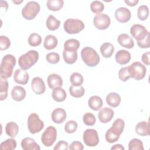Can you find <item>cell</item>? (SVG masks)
<instances>
[{
  "instance_id": "cell-1",
  "label": "cell",
  "mask_w": 150,
  "mask_h": 150,
  "mask_svg": "<svg viewBox=\"0 0 150 150\" xmlns=\"http://www.w3.org/2000/svg\"><path fill=\"white\" fill-rule=\"evenodd\" d=\"M16 64V58L12 54L4 56L1 63V77L5 79L11 77L13 73V69Z\"/></svg>"
},
{
  "instance_id": "cell-2",
  "label": "cell",
  "mask_w": 150,
  "mask_h": 150,
  "mask_svg": "<svg viewBox=\"0 0 150 150\" xmlns=\"http://www.w3.org/2000/svg\"><path fill=\"white\" fill-rule=\"evenodd\" d=\"M81 57L83 62L89 67L96 66L100 60L98 54L91 47H84L81 51Z\"/></svg>"
},
{
  "instance_id": "cell-3",
  "label": "cell",
  "mask_w": 150,
  "mask_h": 150,
  "mask_svg": "<svg viewBox=\"0 0 150 150\" xmlns=\"http://www.w3.org/2000/svg\"><path fill=\"white\" fill-rule=\"evenodd\" d=\"M38 59V52L36 50H31L20 56L18 60V64L22 69L26 70L33 66Z\"/></svg>"
},
{
  "instance_id": "cell-4",
  "label": "cell",
  "mask_w": 150,
  "mask_h": 150,
  "mask_svg": "<svg viewBox=\"0 0 150 150\" xmlns=\"http://www.w3.org/2000/svg\"><path fill=\"white\" fill-rule=\"evenodd\" d=\"M84 22L77 19H67L63 24L65 32L69 34H77L80 32L84 28Z\"/></svg>"
},
{
  "instance_id": "cell-5",
  "label": "cell",
  "mask_w": 150,
  "mask_h": 150,
  "mask_svg": "<svg viewBox=\"0 0 150 150\" xmlns=\"http://www.w3.org/2000/svg\"><path fill=\"white\" fill-rule=\"evenodd\" d=\"M40 9V6L37 2L29 1L22 9V15L26 20H32L36 16Z\"/></svg>"
},
{
  "instance_id": "cell-6",
  "label": "cell",
  "mask_w": 150,
  "mask_h": 150,
  "mask_svg": "<svg viewBox=\"0 0 150 150\" xmlns=\"http://www.w3.org/2000/svg\"><path fill=\"white\" fill-rule=\"evenodd\" d=\"M44 127V122L36 113H32L28 118V128L29 131L35 134L40 132Z\"/></svg>"
},
{
  "instance_id": "cell-7",
  "label": "cell",
  "mask_w": 150,
  "mask_h": 150,
  "mask_svg": "<svg viewBox=\"0 0 150 150\" xmlns=\"http://www.w3.org/2000/svg\"><path fill=\"white\" fill-rule=\"evenodd\" d=\"M57 138V131L54 127L49 126L45 130L41 136L42 143L45 146H51Z\"/></svg>"
},
{
  "instance_id": "cell-8",
  "label": "cell",
  "mask_w": 150,
  "mask_h": 150,
  "mask_svg": "<svg viewBox=\"0 0 150 150\" xmlns=\"http://www.w3.org/2000/svg\"><path fill=\"white\" fill-rule=\"evenodd\" d=\"M131 78L136 80H140L144 79L146 75V67L139 62H135L129 66Z\"/></svg>"
},
{
  "instance_id": "cell-9",
  "label": "cell",
  "mask_w": 150,
  "mask_h": 150,
  "mask_svg": "<svg viewBox=\"0 0 150 150\" xmlns=\"http://www.w3.org/2000/svg\"><path fill=\"white\" fill-rule=\"evenodd\" d=\"M83 141L88 146H95L99 142V137L97 132L94 129H87L83 135Z\"/></svg>"
},
{
  "instance_id": "cell-10",
  "label": "cell",
  "mask_w": 150,
  "mask_h": 150,
  "mask_svg": "<svg viewBox=\"0 0 150 150\" xmlns=\"http://www.w3.org/2000/svg\"><path fill=\"white\" fill-rule=\"evenodd\" d=\"M111 23L110 18L105 13H98L95 15L93 19L94 26L99 30L107 29Z\"/></svg>"
},
{
  "instance_id": "cell-11",
  "label": "cell",
  "mask_w": 150,
  "mask_h": 150,
  "mask_svg": "<svg viewBox=\"0 0 150 150\" xmlns=\"http://www.w3.org/2000/svg\"><path fill=\"white\" fill-rule=\"evenodd\" d=\"M148 32L145 26L139 24H135L130 28V33L137 41L143 40Z\"/></svg>"
},
{
  "instance_id": "cell-12",
  "label": "cell",
  "mask_w": 150,
  "mask_h": 150,
  "mask_svg": "<svg viewBox=\"0 0 150 150\" xmlns=\"http://www.w3.org/2000/svg\"><path fill=\"white\" fill-rule=\"evenodd\" d=\"M115 17L119 22L126 23L131 19V13L128 8L120 7L115 10Z\"/></svg>"
},
{
  "instance_id": "cell-13",
  "label": "cell",
  "mask_w": 150,
  "mask_h": 150,
  "mask_svg": "<svg viewBox=\"0 0 150 150\" xmlns=\"http://www.w3.org/2000/svg\"><path fill=\"white\" fill-rule=\"evenodd\" d=\"M31 88L32 91L38 95L44 93L46 90L45 83L42 79L39 77H35L32 79Z\"/></svg>"
},
{
  "instance_id": "cell-14",
  "label": "cell",
  "mask_w": 150,
  "mask_h": 150,
  "mask_svg": "<svg viewBox=\"0 0 150 150\" xmlns=\"http://www.w3.org/2000/svg\"><path fill=\"white\" fill-rule=\"evenodd\" d=\"M29 79V74L26 70L22 69H18L15 70L13 75V79L16 83L25 85L28 83Z\"/></svg>"
},
{
  "instance_id": "cell-15",
  "label": "cell",
  "mask_w": 150,
  "mask_h": 150,
  "mask_svg": "<svg viewBox=\"0 0 150 150\" xmlns=\"http://www.w3.org/2000/svg\"><path fill=\"white\" fill-rule=\"evenodd\" d=\"M114 111L108 107L103 108L98 112V118L99 121L102 123H107L110 122L113 118Z\"/></svg>"
},
{
  "instance_id": "cell-16",
  "label": "cell",
  "mask_w": 150,
  "mask_h": 150,
  "mask_svg": "<svg viewBox=\"0 0 150 150\" xmlns=\"http://www.w3.org/2000/svg\"><path fill=\"white\" fill-rule=\"evenodd\" d=\"M116 62L120 64H125L129 62L131 56L130 53L126 50H118L115 56Z\"/></svg>"
},
{
  "instance_id": "cell-17",
  "label": "cell",
  "mask_w": 150,
  "mask_h": 150,
  "mask_svg": "<svg viewBox=\"0 0 150 150\" xmlns=\"http://www.w3.org/2000/svg\"><path fill=\"white\" fill-rule=\"evenodd\" d=\"M66 112L61 108H57L54 109L52 112V120L56 124H61L66 119Z\"/></svg>"
},
{
  "instance_id": "cell-18",
  "label": "cell",
  "mask_w": 150,
  "mask_h": 150,
  "mask_svg": "<svg viewBox=\"0 0 150 150\" xmlns=\"http://www.w3.org/2000/svg\"><path fill=\"white\" fill-rule=\"evenodd\" d=\"M117 42L122 47L127 49H132L134 46V42L132 38L128 34H120L117 38Z\"/></svg>"
},
{
  "instance_id": "cell-19",
  "label": "cell",
  "mask_w": 150,
  "mask_h": 150,
  "mask_svg": "<svg viewBox=\"0 0 150 150\" xmlns=\"http://www.w3.org/2000/svg\"><path fill=\"white\" fill-rule=\"evenodd\" d=\"M48 86L50 88L53 89L57 87H61L63 85V80L62 77L57 74H51L47 79Z\"/></svg>"
},
{
  "instance_id": "cell-20",
  "label": "cell",
  "mask_w": 150,
  "mask_h": 150,
  "mask_svg": "<svg viewBox=\"0 0 150 150\" xmlns=\"http://www.w3.org/2000/svg\"><path fill=\"white\" fill-rule=\"evenodd\" d=\"M21 147L23 150H40L39 145L35 141L30 137L23 138L21 143Z\"/></svg>"
},
{
  "instance_id": "cell-21",
  "label": "cell",
  "mask_w": 150,
  "mask_h": 150,
  "mask_svg": "<svg viewBox=\"0 0 150 150\" xmlns=\"http://www.w3.org/2000/svg\"><path fill=\"white\" fill-rule=\"evenodd\" d=\"M26 91L21 86H15L13 87L11 91V96L13 100L16 101H21L26 97Z\"/></svg>"
},
{
  "instance_id": "cell-22",
  "label": "cell",
  "mask_w": 150,
  "mask_h": 150,
  "mask_svg": "<svg viewBox=\"0 0 150 150\" xmlns=\"http://www.w3.org/2000/svg\"><path fill=\"white\" fill-rule=\"evenodd\" d=\"M135 132L139 135L145 137L149 135V124L146 121L138 122L135 126Z\"/></svg>"
},
{
  "instance_id": "cell-23",
  "label": "cell",
  "mask_w": 150,
  "mask_h": 150,
  "mask_svg": "<svg viewBox=\"0 0 150 150\" xmlns=\"http://www.w3.org/2000/svg\"><path fill=\"white\" fill-rule=\"evenodd\" d=\"M121 97L117 93H110L106 97V102L108 105L112 107H118L121 103Z\"/></svg>"
},
{
  "instance_id": "cell-24",
  "label": "cell",
  "mask_w": 150,
  "mask_h": 150,
  "mask_svg": "<svg viewBox=\"0 0 150 150\" xmlns=\"http://www.w3.org/2000/svg\"><path fill=\"white\" fill-rule=\"evenodd\" d=\"M103 104V101L101 98L97 96H91L88 100V105L89 107L94 111H98L101 109Z\"/></svg>"
},
{
  "instance_id": "cell-25",
  "label": "cell",
  "mask_w": 150,
  "mask_h": 150,
  "mask_svg": "<svg viewBox=\"0 0 150 150\" xmlns=\"http://www.w3.org/2000/svg\"><path fill=\"white\" fill-rule=\"evenodd\" d=\"M52 96L53 100L57 102H63L67 97V94L65 90L62 87L53 88Z\"/></svg>"
},
{
  "instance_id": "cell-26",
  "label": "cell",
  "mask_w": 150,
  "mask_h": 150,
  "mask_svg": "<svg viewBox=\"0 0 150 150\" xmlns=\"http://www.w3.org/2000/svg\"><path fill=\"white\" fill-rule=\"evenodd\" d=\"M57 43L58 40L56 37L52 35H49L45 38L43 46L47 50H52L57 46Z\"/></svg>"
},
{
  "instance_id": "cell-27",
  "label": "cell",
  "mask_w": 150,
  "mask_h": 150,
  "mask_svg": "<svg viewBox=\"0 0 150 150\" xmlns=\"http://www.w3.org/2000/svg\"><path fill=\"white\" fill-rule=\"evenodd\" d=\"M114 51V47L112 44L106 42L101 45L100 47V52L102 56L105 58H110L112 55Z\"/></svg>"
},
{
  "instance_id": "cell-28",
  "label": "cell",
  "mask_w": 150,
  "mask_h": 150,
  "mask_svg": "<svg viewBox=\"0 0 150 150\" xmlns=\"http://www.w3.org/2000/svg\"><path fill=\"white\" fill-rule=\"evenodd\" d=\"M63 57L64 62L66 63L69 64H72L74 63L77 59V51L63 50Z\"/></svg>"
},
{
  "instance_id": "cell-29",
  "label": "cell",
  "mask_w": 150,
  "mask_h": 150,
  "mask_svg": "<svg viewBox=\"0 0 150 150\" xmlns=\"http://www.w3.org/2000/svg\"><path fill=\"white\" fill-rule=\"evenodd\" d=\"M125 126V122L121 118H118L115 120L110 129L115 134L120 135L122 133Z\"/></svg>"
},
{
  "instance_id": "cell-30",
  "label": "cell",
  "mask_w": 150,
  "mask_h": 150,
  "mask_svg": "<svg viewBox=\"0 0 150 150\" xmlns=\"http://www.w3.org/2000/svg\"><path fill=\"white\" fill-rule=\"evenodd\" d=\"M19 132V127L14 122H9L5 126V132L7 135L11 138H15Z\"/></svg>"
},
{
  "instance_id": "cell-31",
  "label": "cell",
  "mask_w": 150,
  "mask_h": 150,
  "mask_svg": "<svg viewBox=\"0 0 150 150\" xmlns=\"http://www.w3.org/2000/svg\"><path fill=\"white\" fill-rule=\"evenodd\" d=\"M60 25V21L57 20L53 15H50L46 21V25L47 28L50 30H55L57 29Z\"/></svg>"
},
{
  "instance_id": "cell-32",
  "label": "cell",
  "mask_w": 150,
  "mask_h": 150,
  "mask_svg": "<svg viewBox=\"0 0 150 150\" xmlns=\"http://www.w3.org/2000/svg\"><path fill=\"white\" fill-rule=\"evenodd\" d=\"M8 82L6 79L1 77L0 78V100H5L8 97Z\"/></svg>"
},
{
  "instance_id": "cell-33",
  "label": "cell",
  "mask_w": 150,
  "mask_h": 150,
  "mask_svg": "<svg viewBox=\"0 0 150 150\" xmlns=\"http://www.w3.org/2000/svg\"><path fill=\"white\" fill-rule=\"evenodd\" d=\"M64 1L63 0H49L46 2V6L49 10L52 11H58L63 6Z\"/></svg>"
},
{
  "instance_id": "cell-34",
  "label": "cell",
  "mask_w": 150,
  "mask_h": 150,
  "mask_svg": "<svg viewBox=\"0 0 150 150\" xmlns=\"http://www.w3.org/2000/svg\"><path fill=\"white\" fill-rule=\"evenodd\" d=\"M80 47V42L75 39L67 40L64 43V50L70 51H77Z\"/></svg>"
},
{
  "instance_id": "cell-35",
  "label": "cell",
  "mask_w": 150,
  "mask_h": 150,
  "mask_svg": "<svg viewBox=\"0 0 150 150\" xmlns=\"http://www.w3.org/2000/svg\"><path fill=\"white\" fill-rule=\"evenodd\" d=\"M70 94L75 98L81 97L85 93L84 88L83 86H74L71 85L69 87Z\"/></svg>"
},
{
  "instance_id": "cell-36",
  "label": "cell",
  "mask_w": 150,
  "mask_h": 150,
  "mask_svg": "<svg viewBox=\"0 0 150 150\" xmlns=\"http://www.w3.org/2000/svg\"><path fill=\"white\" fill-rule=\"evenodd\" d=\"M70 81L73 86H80L83 83V77L80 73L74 72L71 74Z\"/></svg>"
},
{
  "instance_id": "cell-37",
  "label": "cell",
  "mask_w": 150,
  "mask_h": 150,
  "mask_svg": "<svg viewBox=\"0 0 150 150\" xmlns=\"http://www.w3.org/2000/svg\"><path fill=\"white\" fill-rule=\"evenodd\" d=\"M16 142L13 138L7 139L1 144V149L2 150H12L16 147Z\"/></svg>"
},
{
  "instance_id": "cell-38",
  "label": "cell",
  "mask_w": 150,
  "mask_h": 150,
  "mask_svg": "<svg viewBox=\"0 0 150 150\" xmlns=\"http://www.w3.org/2000/svg\"><path fill=\"white\" fill-rule=\"evenodd\" d=\"M137 16L139 20L145 21L149 16V8L146 5H143L139 6L137 11Z\"/></svg>"
},
{
  "instance_id": "cell-39",
  "label": "cell",
  "mask_w": 150,
  "mask_h": 150,
  "mask_svg": "<svg viewBox=\"0 0 150 150\" xmlns=\"http://www.w3.org/2000/svg\"><path fill=\"white\" fill-rule=\"evenodd\" d=\"M129 150H144V145L142 142L137 138H133L128 144Z\"/></svg>"
},
{
  "instance_id": "cell-40",
  "label": "cell",
  "mask_w": 150,
  "mask_h": 150,
  "mask_svg": "<svg viewBox=\"0 0 150 150\" xmlns=\"http://www.w3.org/2000/svg\"><path fill=\"white\" fill-rule=\"evenodd\" d=\"M41 42L42 38L36 33H31L28 38V43L31 46H38L41 44Z\"/></svg>"
},
{
  "instance_id": "cell-41",
  "label": "cell",
  "mask_w": 150,
  "mask_h": 150,
  "mask_svg": "<svg viewBox=\"0 0 150 150\" xmlns=\"http://www.w3.org/2000/svg\"><path fill=\"white\" fill-rule=\"evenodd\" d=\"M118 77L122 81H126L131 77L129 66L122 67L118 71Z\"/></svg>"
},
{
  "instance_id": "cell-42",
  "label": "cell",
  "mask_w": 150,
  "mask_h": 150,
  "mask_svg": "<svg viewBox=\"0 0 150 150\" xmlns=\"http://www.w3.org/2000/svg\"><path fill=\"white\" fill-rule=\"evenodd\" d=\"M104 9V4L99 1H94L90 4V9L94 13H101Z\"/></svg>"
},
{
  "instance_id": "cell-43",
  "label": "cell",
  "mask_w": 150,
  "mask_h": 150,
  "mask_svg": "<svg viewBox=\"0 0 150 150\" xmlns=\"http://www.w3.org/2000/svg\"><path fill=\"white\" fill-rule=\"evenodd\" d=\"M83 121L85 125L87 126H93L95 124L96 119L92 113L86 112L83 117Z\"/></svg>"
},
{
  "instance_id": "cell-44",
  "label": "cell",
  "mask_w": 150,
  "mask_h": 150,
  "mask_svg": "<svg viewBox=\"0 0 150 150\" xmlns=\"http://www.w3.org/2000/svg\"><path fill=\"white\" fill-rule=\"evenodd\" d=\"M78 124L74 120L68 121L64 125V131L69 134L74 133L77 129Z\"/></svg>"
},
{
  "instance_id": "cell-45",
  "label": "cell",
  "mask_w": 150,
  "mask_h": 150,
  "mask_svg": "<svg viewBox=\"0 0 150 150\" xmlns=\"http://www.w3.org/2000/svg\"><path fill=\"white\" fill-rule=\"evenodd\" d=\"M120 135H118L115 134L114 132H113L110 128H109L105 135V138L106 141L109 143H114L118 141V139L120 138Z\"/></svg>"
},
{
  "instance_id": "cell-46",
  "label": "cell",
  "mask_w": 150,
  "mask_h": 150,
  "mask_svg": "<svg viewBox=\"0 0 150 150\" xmlns=\"http://www.w3.org/2000/svg\"><path fill=\"white\" fill-rule=\"evenodd\" d=\"M46 59L49 63L56 64L60 61V56L57 53L51 52L46 54Z\"/></svg>"
},
{
  "instance_id": "cell-47",
  "label": "cell",
  "mask_w": 150,
  "mask_h": 150,
  "mask_svg": "<svg viewBox=\"0 0 150 150\" xmlns=\"http://www.w3.org/2000/svg\"><path fill=\"white\" fill-rule=\"evenodd\" d=\"M11 46L10 39L5 36H0V50H5L8 49Z\"/></svg>"
},
{
  "instance_id": "cell-48",
  "label": "cell",
  "mask_w": 150,
  "mask_h": 150,
  "mask_svg": "<svg viewBox=\"0 0 150 150\" xmlns=\"http://www.w3.org/2000/svg\"><path fill=\"white\" fill-rule=\"evenodd\" d=\"M137 45L138 46L142 49L145 48H149L150 46V43H149V32L148 33L146 36L142 40L137 41Z\"/></svg>"
},
{
  "instance_id": "cell-49",
  "label": "cell",
  "mask_w": 150,
  "mask_h": 150,
  "mask_svg": "<svg viewBox=\"0 0 150 150\" xmlns=\"http://www.w3.org/2000/svg\"><path fill=\"white\" fill-rule=\"evenodd\" d=\"M53 149L54 150H67L69 149V144L67 142L62 140L56 144Z\"/></svg>"
},
{
  "instance_id": "cell-50",
  "label": "cell",
  "mask_w": 150,
  "mask_h": 150,
  "mask_svg": "<svg viewBox=\"0 0 150 150\" xmlns=\"http://www.w3.org/2000/svg\"><path fill=\"white\" fill-rule=\"evenodd\" d=\"M71 150H83L84 149L83 145L79 141H73L69 148Z\"/></svg>"
},
{
  "instance_id": "cell-51",
  "label": "cell",
  "mask_w": 150,
  "mask_h": 150,
  "mask_svg": "<svg viewBox=\"0 0 150 150\" xmlns=\"http://www.w3.org/2000/svg\"><path fill=\"white\" fill-rule=\"evenodd\" d=\"M149 56H150V52H145V53H143V54L142 55V57H141L142 61L146 65H149V64H150Z\"/></svg>"
},
{
  "instance_id": "cell-52",
  "label": "cell",
  "mask_w": 150,
  "mask_h": 150,
  "mask_svg": "<svg viewBox=\"0 0 150 150\" xmlns=\"http://www.w3.org/2000/svg\"><path fill=\"white\" fill-rule=\"evenodd\" d=\"M124 2L129 6H135L139 2L138 0H124Z\"/></svg>"
},
{
  "instance_id": "cell-53",
  "label": "cell",
  "mask_w": 150,
  "mask_h": 150,
  "mask_svg": "<svg viewBox=\"0 0 150 150\" xmlns=\"http://www.w3.org/2000/svg\"><path fill=\"white\" fill-rule=\"evenodd\" d=\"M111 150H124V147L121 144H115L111 148Z\"/></svg>"
},
{
  "instance_id": "cell-54",
  "label": "cell",
  "mask_w": 150,
  "mask_h": 150,
  "mask_svg": "<svg viewBox=\"0 0 150 150\" xmlns=\"http://www.w3.org/2000/svg\"><path fill=\"white\" fill-rule=\"evenodd\" d=\"M12 2H13L14 4H16V5H18V4H21V3H22V2H23V1H12Z\"/></svg>"
}]
</instances>
